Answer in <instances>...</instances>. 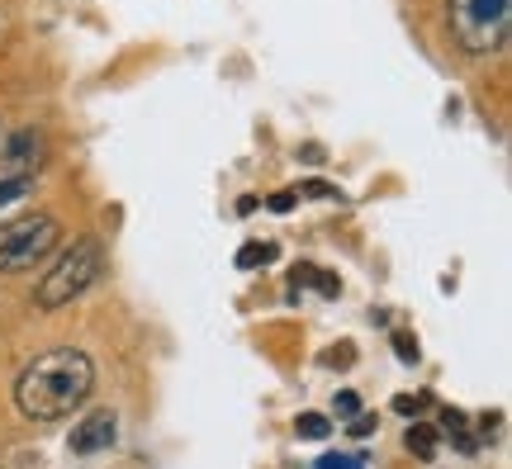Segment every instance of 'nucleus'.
Wrapping results in <instances>:
<instances>
[{"mask_svg": "<svg viewBox=\"0 0 512 469\" xmlns=\"http://www.w3.org/2000/svg\"><path fill=\"white\" fill-rule=\"evenodd\" d=\"M114 441H119V417H114L110 408H95L91 417H81V422L72 427V436H67V446H72L76 455L110 451Z\"/></svg>", "mask_w": 512, "mask_h": 469, "instance_id": "nucleus-5", "label": "nucleus"}, {"mask_svg": "<svg viewBox=\"0 0 512 469\" xmlns=\"http://www.w3.org/2000/svg\"><path fill=\"white\" fill-rule=\"evenodd\" d=\"M313 469H366V465H361L356 455H323Z\"/></svg>", "mask_w": 512, "mask_h": 469, "instance_id": "nucleus-17", "label": "nucleus"}, {"mask_svg": "<svg viewBox=\"0 0 512 469\" xmlns=\"http://www.w3.org/2000/svg\"><path fill=\"white\" fill-rule=\"evenodd\" d=\"M105 275V242L100 237H72V247L53 261V271L38 280L34 289V304L43 313H53V308H67L72 299H81L86 289L95 285Z\"/></svg>", "mask_w": 512, "mask_h": 469, "instance_id": "nucleus-2", "label": "nucleus"}, {"mask_svg": "<svg viewBox=\"0 0 512 469\" xmlns=\"http://www.w3.org/2000/svg\"><path fill=\"white\" fill-rule=\"evenodd\" d=\"M351 436H361V441H366V436H375L380 432V417H370V413H356L351 417V427H347Z\"/></svg>", "mask_w": 512, "mask_h": 469, "instance_id": "nucleus-15", "label": "nucleus"}, {"mask_svg": "<svg viewBox=\"0 0 512 469\" xmlns=\"http://www.w3.org/2000/svg\"><path fill=\"white\" fill-rule=\"evenodd\" d=\"M57 242H62V223L53 214H43V209L19 218H0V275L43 266L57 252Z\"/></svg>", "mask_w": 512, "mask_h": 469, "instance_id": "nucleus-4", "label": "nucleus"}, {"mask_svg": "<svg viewBox=\"0 0 512 469\" xmlns=\"http://www.w3.org/2000/svg\"><path fill=\"white\" fill-rule=\"evenodd\" d=\"M465 422H470V417L460 413V408H446V413H441V432L451 436V441H456V446H460V451H465V455H475V446H479V441H475V436H470V427H465Z\"/></svg>", "mask_w": 512, "mask_h": 469, "instance_id": "nucleus-8", "label": "nucleus"}, {"mask_svg": "<svg viewBox=\"0 0 512 469\" xmlns=\"http://www.w3.org/2000/svg\"><path fill=\"white\" fill-rule=\"evenodd\" d=\"M394 351H399V361L403 365H418V337H408V332H394Z\"/></svg>", "mask_w": 512, "mask_h": 469, "instance_id": "nucleus-12", "label": "nucleus"}, {"mask_svg": "<svg viewBox=\"0 0 512 469\" xmlns=\"http://www.w3.org/2000/svg\"><path fill=\"white\" fill-rule=\"evenodd\" d=\"M294 195H318V199H342V190L337 185H323V181H304Z\"/></svg>", "mask_w": 512, "mask_h": 469, "instance_id": "nucleus-16", "label": "nucleus"}, {"mask_svg": "<svg viewBox=\"0 0 512 469\" xmlns=\"http://www.w3.org/2000/svg\"><path fill=\"white\" fill-rule=\"evenodd\" d=\"M275 242H247V247H242L238 252V271H256V266H271L275 261Z\"/></svg>", "mask_w": 512, "mask_h": 469, "instance_id": "nucleus-10", "label": "nucleus"}, {"mask_svg": "<svg viewBox=\"0 0 512 469\" xmlns=\"http://www.w3.org/2000/svg\"><path fill=\"white\" fill-rule=\"evenodd\" d=\"M38 162H43V138H38L34 128L10 133V143H5V152H0L5 176H38Z\"/></svg>", "mask_w": 512, "mask_h": 469, "instance_id": "nucleus-6", "label": "nucleus"}, {"mask_svg": "<svg viewBox=\"0 0 512 469\" xmlns=\"http://www.w3.org/2000/svg\"><path fill=\"white\" fill-rule=\"evenodd\" d=\"M427 403H432V398H427V394H399V398H394V413H403V417H418L422 408H427Z\"/></svg>", "mask_w": 512, "mask_h": 469, "instance_id": "nucleus-13", "label": "nucleus"}, {"mask_svg": "<svg viewBox=\"0 0 512 469\" xmlns=\"http://www.w3.org/2000/svg\"><path fill=\"white\" fill-rule=\"evenodd\" d=\"M446 24L460 53L494 57L508 48L512 0H446Z\"/></svg>", "mask_w": 512, "mask_h": 469, "instance_id": "nucleus-3", "label": "nucleus"}, {"mask_svg": "<svg viewBox=\"0 0 512 469\" xmlns=\"http://www.w3.org/2000/svg\"><path fill=\"white\" fill-rule=\"evenodd\" d=\"M294 199H299L294 190H275V195L266 199V209H271V214H290V209H294Z\"/></svg>", "mask_w": 512, "mask_h": 469, "instance_id": "nucleus-18", "label": "nucleus"}, {"mask_svg": "<svg viewBox=\"0 0 512 469\" xmlns=\"http://www.w3.org/2000/svg\"><path fill=\"white\" fill-rule=\"evenodd\" d=\"M38 176H0V209H10V204H19V199L34 195Z\"/></svg>", "mask_w": 512, "mask_h": 469, "instance_id": "nucleus-9", "label": "nucleus"}, {"mask_svg": "<svg viewBox=\"0 0 512 469\" xmlns=\"http://www.w3.org/2000/svg\"><path fill=\"white\" fill-rule=\"evenodd\" d=\"M313 289H318L323 299H337V294H342V280L332 271H313Z\"/></svg>", "mask_w": 512, "mask_h": 469, "instance_id": "nucleus-14", "label": "nucleus"}, {"mask_svg": "<svg viewBox=\"0 0 512 469\" xmlns=\"http://www.w3.org/2000/svg\"><path fill=\"white\" fill-rule=\"evenodd\" d=\"M361 413V398L351 394V389H342V394H337V417H356Z\"/></svg>", "mask_w": 512, "mask_h": 469, "instance_id": "nucleus-19", "label": "nucleus"}, {"mask_svg": "<svg viewBox=\"0 0 512 469\" xmlns=\"http://www.w3.org/2000/svg\"><path fill=\"white\" fill-rule=\"evenodd\" d=\"M294 432L304 436V441H323V436L332 432V422L323 413H299L294 417Z\"/></svg>", "mask_w": 512, "mask_h": 469, "instance_id": "nucleus-11", "label": "nucleus"}, {"mask_svg": "<svg viewBox=\"0 0 512 469\" xmlns=\"http://www.w3.org/2000/svg\"><path fill=\"white\" fill-rule=\"evenodd\" d=\"M403 441H408V451L418 455L422 465H432V460H437V446H441V441H437V427H432V422H413Z\"/></svg>", "mask_w": 512, "mask_h": 469, "instance_id": "nucleus-7", "label": "nucleus"}, {"mask_svg": "<svg viewBox=\"0 0 512 469\" xmlns=\"http://www.w3.org/2000/svg\"><path fill=\"white\" fill-rule=\"evenodd\" d=\"M95 389V365L86 351L76 346H57L43 351L38 361H29L15 379V403L29 422H62L86 408V398Z\"/></svg>", "mask_w": 512, "mask_h": 469, "instance_id": "nucleus-1", "label": "nucleus"}]
</instances>
